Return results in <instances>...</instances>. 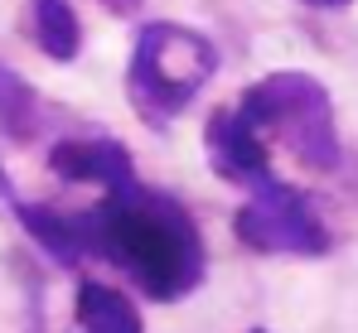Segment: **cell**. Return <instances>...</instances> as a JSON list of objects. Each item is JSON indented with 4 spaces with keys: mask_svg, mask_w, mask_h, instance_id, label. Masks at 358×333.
Returning <instances> with one entry per match:
<instances>
[{
    "mask_svg": "<svg viewBox=\"0 0 358 333\" xmlns=\"http://www.w3.org/2000/svg\"><path fill=\"white\" fill-rule=\"evenodd\" d=\"M203 145H208V165L218 179L242 184V188H262L271 184V155H266V140L238 116V107H218L203 126Z\"/></svg>",
    "mask_w": 358,
    "mask_h": 333,
    "instance_id": "5b68a950",
    "label": "cell"
},
{
    "mask_svg": "<svg viewBox=\"0 0 358 333\" xmlns=\"http://www.w3.org/2000/svg\"><path fill=\"white\" fill-rule=\"evenodd\" d=\"M252 333H266V329H252Z\"/></svg>",
    "mask_w": 358,
    "mask_h": 333,
    "instance_id": "5bb4252c",
    "label": "cell"
},
{
    "mask_svg": "<svg viewBox=\"0 0 358 333\" xmlns=\"http://www.w3.org/2000/svg\"><path fill=\"white\" fill-rule=\"evenodd\" d=\"M73 314H78L83 333H145L141 309H136L121 290L102 285V280H83V285H78Z\"/></svg>",
    "mask_w": 358,
    "mask_h": 333,
    "instance_id": "ba28073f",
    "label": "cell"
},
{
    "mask_svg": "<svg viewBox=\"0 0 358 333\" xmlns=\"http://www.w3.org/2000/svg\"><path fill=\"white\" fill-rule=\"evenodd\" d=\"M102 10H112V15H136L141 10V0H97Z\"/></svg>",
    "mask_w": 358,
    "mask_h": 333,
    "instance_id": "8fae6325",
    "label": "cell"
},
{
    "mask_svg": "<svg viewBox=\"0 0 358 333\" xmlns=\"http://www.w3.org/2000/svg\"><path fill=\"white\" fill-rule=\"evenodd\" d=\"M15 218H20V227H24L59 266H78L83 256H97L92 218H87V213H59V208H44V203H15Z\"/></svg>",
    "mask_w": 358,
    "mask_h": 333,
    "instance_id": "52a82bcc",
    "label": "cell"
},
{
    "mask_svg": "<svg viewBox=\"0 0 358 333\" xmlns=\"http://www.w3.org/2000/svg\"><path fill=\"white\" fill-rule=\"evenodd\" d=\"M0 198H5V203H10V208H15V203H20V198H15V184H10V174H5V165H0Z\"/></svg>",
    "mask_w": 358,
    "mask_h": 333,
    "instance_id": "7c38bea8",
    "label": "cell"
},
{
    "mask_svg": "<svg viewBox=\"0 0 358 333\" xmlns=\"http://www.w3.org/2000/svg\"><path fill=\"white\" fill-rule=\"evenodd\" d=\"M238 116L257 135H281V145L305 169L329 174L339 165L334 102H329V87L310 73H271L252 82L238 102Z\"/></svg>",
    "mask_w": 358,
    "mask_h": 333,
    "instance_id": "3957f363",
    "label": "cell"
},
{
    "mask_svg": "<svg viewBox=\"0 0 358 333\" xmlns=\"http://www.w3.org/2000/svg\"><path fill=\"white\" fill-rule=\"evenodd\" d=\"M97 256L121 266L136 290H145L155 304H175L199 290L203 280V237L189 218V208L155 193L145 184L112 188L92 213Z\"/></svg>",
    "mask_w": 358,
    "mask_h": 333,
    "instance_id": "6da1fadb",
    "label": "cell"
},
{
    "mask_svg": "<svg viewBox=\"0 0 358 333\" xmlns=\"http://www.w3.org/2000/svg\"><path fill=\"white\" fill-rule=\"evenodd\" d=\"M34 44L54 63H73L83 49V24L68 0H34Z\"/></svg>",
    "mask_w": 358,
    "mask_h": 333,
    "instance_id": "9c48e42d",
    "label": "cell"
},
{
    "mask_svg": "<svg viewBox=\"0 0 358 333\" xmlns=\"http://www.w3.org/2000/svg\"><path fill=\"white\" fill-rule=\"evenodd\" d=\"M0 131L10 140H34L39 135V92L20 73H10L5 63H0Z\"/></svg>",
    "mask_w": 358,
    "mask_h": 333,
    "instance_id": "30bf717a",
    "label": "cell"
},
{
    "mask_svg": "<svg viewBox=\"0 0 358 333\" xmlns=\"http://www.w3.org/2000/svg\"><path fill=\"white\" fill-rule=\"evenodd\" d=\"M305 5H315V10H344V5H354V0H305Z\"/></svg>",
    "mask_w": 358,
    "mask_h": 333,
    "instance_id": "4fadbf2b",
    "label": "cell"
},
{
    "mask_svg": "<svg viewBox=\"0 0 358 333\" xmlns=\"http://www.w3.org/2000/svg\"><path fill=\"white\" fill-rule=\"evenodd\" d=\"M49 169H54L59 179H68V184H102L107 193L136 184V160H131V150H126L121 140H112V135L59 140V145L49 150Z\"/></svg>",
    "mask_w": 358,
    "mask_h": 333,
    "instance_id": "8992f818",
    "label": "cell"
},
{
    "mask_svg": "<svg viewBox=\"0 0 358 333\" xmlns=\"http://www.w3.org/2000/svg\"><path fill=\"white\" fill-rule=\"evenodd\" d=\"M233 232L242 246L266 251V256H320L329 246V232L305 203V193L291 184H276V179L252 188V198L233 218Z\"/></svg>",
    "mask_w": 358,
    "mask_h": 333,
    "instance_id": "277c9868",
    "label": "cell"
},
{
    "mask_svg": "<svg viewBox=\"0 0 358 333\" xmlns=\"http://www.w3.org/2000/svg\"><path fill=\"white\" fill-rule=\"evenodd\" d=\"M213 73H218V49H213L208 34L175 24V20H155L136 34L131 68H126V92H131V107L145 126L165 131L208 87Z\"/></svg>",
    "mask_w": 358,
    "mask_h": 333,
    "instance_id": "7a4b0ae2",
    "label": "cell"
}]
</instances>
